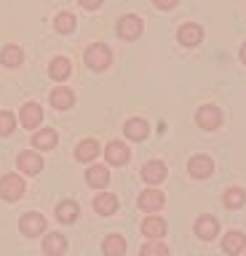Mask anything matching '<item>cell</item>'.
<instances>
[{"label":"cell","mask_w":246,"mask_h":256,"mask_svg":"<svg viewBox=\"0 0 246 256\" xmlns=\"http://www.w3.org/2000/svg\"><path fill=\"white\" fill-rule=\"evenodd\" d=\"M102 251H105V256H123L126 254V240L121 235H107L105 243H102Z\"/></svg>","instance_id":"obj_24"},{"label":"cell","mask_w":246,"mask_h":256,"mask_svg":"<svg viewBox=\"0 0 246 256\" xmlns=\"http://www.w3.org/2000/svg\"><path fill=\"white\" fill-rule=\"evenodd\" d=\"M78 203H73V200H62V203L57 206V219L62 222V224H73L75 219H78Z\"/></svg>","instance_id":"obj_22"},{"label":"cell","mask_w":246,"mask_h":256,"mask_svg":"<svg viewBox=\"0 0 246 256\" xmlns=\"http://www.w3.org/2000/svg\"><path fill=\"white\" fill-rule=\"evenodd\" d=\"M70 72H73V67H70V59H65V56H57V59L51 62V67H49V75L54 80H67L70 78Z\"/></svg>","instance_id":"obj_23"},{"label":"cell","mask_w":246,"mask_h":256,"mask_svg":"<svg viewBox=\"0 0 246 256\" xmlns=\"http://www.w3.org/2000/svg\"><path fill=\"white\" fill-rule=\"evenodd\" d=\"M22 126L25 128H38L41 126V120H43V110H41V104H35V102H27L25 107H22Z\"/></svg>","instance_id":"obj_11"},{"label":"cell","mask_w":246,"mask_h":256,"mask_svg":"<svg viewBox=\"0 0 246 256\" xmlns=\"http://www.w3.org/2000/svg\"><path fill=\"white\" fill-rule=\"evenodd\" d=\"M139 208L142 211H147V214H153V211H161V208L166 206V198H163V192L161 190H145L139 195Z\"/></svg>","instance_id":"obj_4"},{"label":"cell","mask_w":246,"mask_h":256,"mask_svg":"<svg viewBox=\"0 0 246 256\" xmlns=\"http://www.w3.org/2000/svg\"><path fill=\"white\" fill-rule=\"evenodd\" d=\"M195 123L206 128V131H214V128H219L222 123V112L214 107V104H203V107H198L195 112Z\"/></svg>","instance_id":"obj_3"},{"label":"cell","mask_w":246,"mask_h":256,"mask_svg":"<svg viewBox=\"0 0 246 256\" xmlns=\"http://www.w3.org/2000/svg\"><path fill=\"white\" fill-rule=\"evenodd\" d=\"M73 102H75V96L65 86H59V88H54V91H51V104L57 110H70V107H73Z\"/></svg>","instance_id":"obj_20"},{"label":"cell","mask_w":246,"mask_h":256,"mask_svg":"<svg viewBox=\"0 0 246 256\" xmlns=\"http://www.w3.org/2000/svg\"><path fill=\"white\" fill-rule=\"evenodd\" d=\"M142 232H145L150 240H161L166 235V222L161 216H147V219L142 222Z\"/></svg>","instance_id":"obj_14"},{"label":"cell","mask_w":246,"mask_h":256,"mask_svg":"<svg viewBox=\"0 0 246 256\" xmlns=\"http://www.w3.org/2000/svg\"><path fill=\"white\" fill-rule=\"evenodd\" d=\"M86 182H89L91 187L102 190V187H107V182H110V171L105 166H91L89 171H86Z\"/></svg>","instance_id":"obj_19"},{"label":"cell","mask_w":246,"mask_h":256,"mask_svg":"<svg viewBox=\"0 0 246 256\" xmlns=\"http://www.w3.org/2000/svg\"><path fill=\"white\" fill-rule=\"evenodd\" d=\"M129 147H126L123 142H110L107 147H105V158L110 160L113 166H123V163H129Z\"/></svg>","instance_id":"obj_10"},{"label":"cell","mask_w":246,"mask_h":256,"mask_svg":"<svg viewBox=\"0 0 246 256\" xmlns=\"http://www.w3.org/2000/svg\"><path fill=\"white\" fill-rule=\"evenodd\" d=\"M17 166H19V171H25L27 176H35V174L43 171V160H41L38 152H22L19 160H17Z\"/></svg>","instance_id":"obj_9"},{"label":"cell","mask_w":246,"mask_h":256,"mask_svg":"<svg viewBox=\"0 0 246 256\" xmlns=\"http://www.w3.org/2000/svg\"><path fill=\"white\" fill-rule=\"evenodd\" d=\"M177 3H179V0H155V6L163 8V11H169V8H174Z\"/></svg>","instance_id":"obj_31"},{"label":"cell","mask_w":246,"mask_h":256,"mask_svg":"<svg viewBox=\"0 0 246 256\" xmlns=\"http://www.w3.org/2000/svg\"><path fill=\"white\" fill-rule=\"evenodd\" d=\"M25 195V182L19 179L17 174H6L0 179V198L3 200H19Z\"/></svg>","instance_id":"obj_2"},{"label":"cell","mask_w":246,"mask_h":256,"mask_svg":"<svg viewBox=\"0 0 246 256\" xmlns=\"http://www.w3.org/2000/svg\"><path fill=\"white\" fill-rule=\"evenodd\" d=\"M99 155V144L94 142V139H86L78 144V150H75V158L78 160H83V163H89V160H94Z\"/></svg>","instance_id":"obj_25"},{"label":"cell","mask_w":246,"mask_h":256,"mask_svg":"<svg viewBox=\"0 0 246 256\" xmlns=\"http://www.w3.org/2000/svg\"><path fill=\"white\" fill-rule=\"evenodd\" d=\"M139 256H169V248H166L161 240H150V243L142 246Z\"/></svg>","instance_id":"obj_28"},{"label":"cell","mask_w":246,"mask_h":256,"mask_svg":"<svg viewBox=\"0 0 246 256\" xmlns=\"http://www.w3.org/2000/svg\"><path fill=\"white\" fill-rule=\"evenodd\" d=\"M54 27H57V32H62V35H70V32L75 30V16L73 14H59L57 22H54Z\"/></svg>","instance_id":"obj_27"},{"label":"cell","mask_w":246,"mask_h":256,"mask_svg":"<svg viewBox=\"0 0 246 256\" xmlns=\"http://www.w3.org/2000/svg\"><path fill=\"white\" fill-rule=\"evenodd\" d=\"M142 35V22L139 16H123L121 22H118V38L123 40H137Z\"/></svg>","instance_id":"obj_6"},{"label":"cell","mask_w":246,"mask_h":256,"mask_svg":"<svg viewBox=\"0 0 246 256\" xmlns=\"http://www.w3.org/2000/svg\"><path fill=\"white\" fill-rule=\"evenodd\" d=\"M126 136H129L131 142H142V139H147V134H150V126L145 123L142 118H131V120H126Z\"/></svg>","instance_id":"obj_13"},{"label":"cell","mask_w":246,"mask_h":256,"mask_svg":"<svg viewBox=\"0 0 246 256\" xmlns=\"http://www.w3.org/2000/svg\"><path fill=\"white\" fill-rule=\"evenodd\" d=\"M225 206L227 208H241L243 203H246V195H243V190H238V187H233V190H227L225 192Z\"/></svg>","instance_id":"obj_29"},{"label":"cell","mask_w":246,"mask_h":256,"mask_svg":"<svg viewBox=\"0 0 246 256\" xmlns=\"http://www.w3.org/2000/svg\"><path fill=\"white\" fill-rule=\"evenodd\" d=\"M241 62H243V64H246V43H243V46H241Z\"/></svg>","instance_id":"obj_33"},{"label":"cell","mask_w":246,"mask_h":256,"mask_svg":"<svg viewBox=\"0 0 246 256\" xmlns=\"http://www.w3.org/2000/svg\"><path fill=\"white\" fill-rule=\"evenodd\" d=\"M83 8H89V11H94V8H99L102 6V0H78Z\"/></svg>","instance_id":"obj_32"},{"label":"cell","mask_w":246,"mask_h":256,"mask_svg":"<svg viewBox=\"0 0 246 256\" xmlns=\"http://www.w3.org/2000/svg\"><path fill=\"white\" fill-rule=\"evenodd\" d=\"M43 251L49 254V256H62V254L67 251V240H65V235H59V232H51V235H46Z\"/></svg>","instance_id":"obj_17"},{"label":"cell","mask_w":246,"mask_h":256,"mask_svg":"<svg viewBox=\"0 0 246 256\" xmlns=\"http://www.w3.org/2000/svg\"><path fill=\"white\" fill-rule=\"evenodd\" d=\"M217 232H219V224H217L214 216H201V219L195 222V235L201 240H214Z\"/></svg>","instance_id":"obj_12"},{"label":"cell","mask_w":246,"mask_h":256,"mask_svg":"<svg viewBox=\"0 0 246 256\" xmlns=\"http://www.w3.org/2000/svg\"><path fill=\"white\" fill-rule=\"evenodd\" d=\"M54 144H57V131H54V128H41V131L33 136L35 150H54Z\"/></svg>","instance_id":"obj_21"},{"label":"cell","mask_w":246,"mask_h":256,"mask_svg":"<svg viewBox=\"0 0 246 256\" xmlns=\"http://www.w3.org/2000/svg\"><path fill=\"white\" fill-rule=\"evenodd\" d=\"M187 171H190V176H195V179H209L214 174V163H211V158H206V155H195V158H190Z\"/></svg>","instance_id":"obj_5"},{"label":"cell","mask_w":246,"mask_h":256,"mask_svg":"<svg viewBox=\"0 0 246 256\" xmlns=\"http://www.w3.org/2000/svg\"><path fill=\"white\" fill-rule=\"evenodd\" d=\"M142 176H145V182H150V184H161L166 179V166L161 160H150V163L142 166Z\"/></svg>","instance_id":"obj_15"},{"label":"cell","mask_w":246,"mask_h":256,"mask_svg":"<svg viewBox=\"0 0 246 256\" xmlns=\"http://www.w3.org/2000/svg\"><path fill=\"white\" fill-rule=\"evenodd\" d=\"M14 126H17V120H14L11 112H0V136H9L14 131Z\"/></svg>","instance_id":"obj_30"},{"label":"cell","mask_w":246,"mask_h":256,"mask_svg":"<svg viewBox=\"0 0 246 256\" xmlns=\"http://www.w3.org/2000/svg\"><path fill=\"white\" fill-rule=\"evenodd\" d=\"M94 208H97V214L110 216V214L118 211V198L113 195V192H99V195L94 198Z\"/></svg>","instance_id":"obj_16"},{"label":"cell","mask_w":246,"mask_h":256,"mask_svg":"<svg viewBox=\"0 0 246 256\" xmlns=\"http://www.w3.org/2000/svg\"><path fill=\"white\" fill-rule=\"evenodd\" d=\"M243 246H246V238H243V232H227L225 240H222V251L230 254V256H235V254H241L243 251Z\"/></svg>","instance_id":"obj_18"},{"label":"cell","mask_w":246,"mask_h":256,"mask_svg":"<svg viewBox=\"0 0 246 256\" xmlns=\"http://www.w3.org/2000/svg\"><path fill=\"white\" fill-rule=\"evenodd\" d=\"M19 230L25 232L27 238H38L46 230V219L41 214H25V216H22V222H19Z\"/></svg>","instance_id":"obj_7"},{"label":"cell","mask_w":246,"mask_h":256,"mask_svg":"<svg viewBox=\"0 0 246 256\" xmlns=\"http://www.w3.org/2000/svg\"><path fill=\"white\" fill-rule=\"evenodd\" d=\"M22 59H25V54H22L19 46H6L3 54H0V62H3L6 67H19Z\"/></svg>","instance_id":"obj_26"},{"label":"cell","mask_w":246,"mask_h":256,"mask_svg":"<svg viewBox=\"0 0 246 256\" xmlns=\"http://www.w3.org/2000/svg\"><path fill=\"white\" fill-rule=\"evenodd\" d=\"M201 38H203V32H201V27L198 24H182V27L177 30V40L182 46H187V48H195L198 43H201Z\"/></svg>","instance_id":"obj_8"},{"label":"cell","mask_w":246,"mask_h":256,"mask_svg":"<svg viewBox=\"0 0 246 256\" xmlns=\"http://www.w3.org/2000/svg\"><path fill=\"white\" fill-rule=\"evenodd\" d=\"M110 62H113V54H110V48H107L105 43H94V46H89V51H86V64H89L94 72L107 70Z\"/></svg>","instance_id":"obj_1"}]
</instances>
